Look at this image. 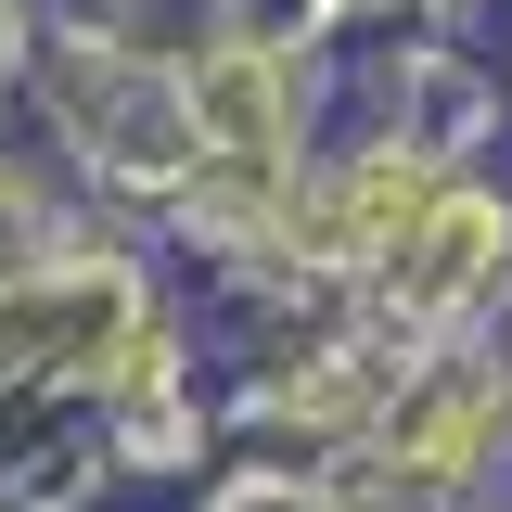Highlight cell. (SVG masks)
Wrapping results in <instances>:
<instances>
[{
	"label": "cell",
	"instance_id": "cell-3",
	"mask_svg": "<svg viewBox=\"0 0 512 512\" xmlns=\"http://www.w3.org/2000/svg\"><path fill=\"white\" fill-rule=\"evenodd\" d=\"M487 423H500V397L474 384V397H448V410H436V423H423L410 448H397V461H410V474H461V448L487 436Z\"/></svg>",
	"mask_w": 512,
	"mask_h": 512
},
{
	"label": "cell",
	"instance_id": "cell-1",
	"mask_svg": "<svg viewBox=\"0 0 512 512\" xmlns=\"http://www.w3.org/2000/svg\"><path fill=\"white\" fill-rule=\"evenodd\" d=\"M487 244H500V218H487V205H448L436 231L410 244V282H397V295H410V308H448V295L487 269Z\"/></svg>",
	"mask_w": 512,
	"mask_h": 512
},
{
	"label": "cell",
	"instance_id": "cell-2",
	"mask_svg": "<svg viewBox=\"0 0 512 512\" xmlns=\"http://www.w3.org/2000/svg\"><path fill=\"white\" fill-rule=\"evenodd\" d=\"M192 116L218 128L231 154H269V64H256V52H231V64H205V77H192Z\"/></svg>",
	"mask_w": 512,
	"mask_h": 512
}]
</instances>
